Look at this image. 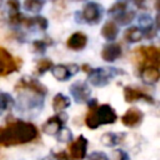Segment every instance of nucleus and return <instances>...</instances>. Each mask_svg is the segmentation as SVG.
Returning <instances> with one entry per match:
<instances>
[{
	"instance_id": "obj_34",
	"label": "nucleus",
	"mask_w": 160,
	"mask_h": 160,
	"mask_svg": "<svg viewBox=\"0 0 160 160\" xmlns=\"http://www.w3.org/2000/svg\"><path fill=\"white\" fill-rule=\"evenodd\" d=\"M69 71H70V75H75L79 70H80V66L79 65H76V64H70L69 66Z\"/></svg>"
},
{
	"instance_id": "obj_9",
	"label": "nucleus",
	"mask_w": 160,
	"mask_h": 160,
	"mask_svg": "<svg viewBox=\"0 0 160 160\" xmlns=\"http://www.w3.org/2000/svg\"><path fill=\"white\" fill-rule=\"evenodd\" d=\"M86 150H88V140L82 135H80L76 140L69 144V155L75 160H82L86 155Z\"/></svg>"
},
{
	"instance_id": "obj_21",
	"label": "nucleus",
	"mask_w": 160,
	"mask_h": 160,
	"mask_svg": "<svg viewBox=\"0 0 160 160\" xmlns=\"http://www.w3.org/2000/svg\"><path fill=\"white\" fill-rule=\"evenodd\" d=\"M45 5V0H25L24 1V8L28 11L31 12H39Z\"/></svg>"
},
{
	"instance_id": "obj_28",
	"label": "nucleus",
	"mask_w": 160,
	"mask_h": 160,
	"mask_svg": "<svg viewBox=\"0 0 160 160\" xmlns=\"http://www.w3.org/2000/svg\"><path fill=\"white\" fill-rule=\"evenodd\" d=\"M71 139V131L66 128H62L61 131L58 134V140L59 141H62V142H66Z\"/></svg>"
},
{
	"instance_id": "obj_31",
	"label": "nucleus",
	"mask_w": 160,
	"mask_h": 160,
	"mask_svg": "<svg viewBox=\"0 0 160 160\" xmlns=\"http://www.w3.org/2000/svg\"><path fill=\"white\" fill-rule=\"evenodd\" d=\"M34 21H35V25H38L41 30H46V28H48V20L44 16H35L34 18Z\"/></svg>"
},
{
	"instance_id": "obj_14",
	"label": "nucleus",
	"mask_w": 160,
	"mask_h": 160,
	"mask_svg": "<svg viewBox=\"0 0 160 160\" xmlns=\"http://www.w3.org/2000/svg\"><path fill=\"white\" fill-rule=\"evenodd\" d=\"M88 44V36L84 32H74L72 35H70L66 40V46L74 51H79L82 50Z\"/></svg>"
},
{
	"instance_id": "obj_35",
	"label": "nucleus",
	"mask_w": 160,
	"mask_h": 160,
	"mask_svg": "<svg viewBox=\"0 0 160 160\" xmlns=\"http://www.w3.org/2000/svg\"><path fill=\"white\" fill-rule=\"evenodd\" d=\"M56 160H70V155H68L65 151H60L56 154Z\"/></svg>"
},
{
	"instance_id": "obj_29",
	"label": "nucleus",
	"mask_w": 160,
	"mask_h": 160,
	"mask_svg": "<svg viewBox=\"0 0 160 160\" xmlns=\"http://www.w3.org/2000/svg\"><path fill=\"white\" fill-rule=\"evenodd\" d=\"M88 160H109V158L102 151H94V152H91L89 155Z\"/></svg>"
},
{
	"instance_id": "obj_40",
	"label": "nucleus",
	"mask_w": 160,
	"mask_h": 160,
	"mask_svg": "<svg viewBox=\"0 0 160 160\" xmlns=\"http://www.w3.org/2000/svg\"><path fill=\"white\" fill-rule=\"evenodd\" d=\"M78 1H82V0H78Z\"/></svg>"
},
{
	"instance_id": "obj_23",
	"label": "nucleus",
	"mask_w": 160,
	"mask_h": 160,
	"mask_svg": "<svg viewBox=\"0 0 160 160\" xmlns=\"http://www.w3.org/2000/svg\"><path fill=\"white\" fill-rule=\"evenodd\" d=\"M126 6H128L126 1H118V2H115V4L109 9V14H111V15H114V16L116 18V16H119L120 14H122V12L126 11Z\"/></svg>"
},
{
	"instance_id": "obj_16",
	"label": "nucleus",
	"mask_w": 160,
	"mask_h": 160,
	"mask_svg": "<svg viewBox=\"0 0 160 160\" xmlns=\"http://www.w3.org/2000/svg\"><path fill=\"white\" fill-rule=\"evenodd\" d=\"M118 34H119V28L115 24V21H111V20L106 21L101 28V35L108 41H114L118 38Z\"/></svg>"
},
{
	"instance_id": "obj_30",
	"label": "nucleus",
	"mask_w": 160,
	"mask_h": 160,
	"mask_svg": "<svg viewBox=\"0 0 160 160\" xmlns=\"http://www.w3.org/2000/svg\"><path fill=\"white\" fill-rule=\"evenodd\" d=\"M8 8H9V14H11V12H19L20 2L18 0H8Z\"/></svg>"
},
{
	"instance_id": "obj_6",
	"label": "nucleus",
	"mask_w": 160,
	"mask_h": 160,
	"mask_svg": "<svg viewBox=\"0 0 160 160\" xmlns=\"http://www.w3.org/2000/svg\"><path fill=\"white\" fill-rule=\"evenodd\" d=\"M15 90L19 91V90H29L39 96H44L46 94V88L39 82L36 79L34 78H30V76H22L18 84L15 85Z\"/></svg>"
},
{
	"instance_id": "obj_2",
	"label": "nucleus",
	"mask_w": 160,
	"mask_h": 160,
	"mask_svg": "<svg viewBox=\"0 0 160 160\" xmlns=\"http://www.w3.org/2000/svg\"><path fill=\"white\" fill-rule=\"evenodd\" d=\"M118 119L114 109L108 104L99 105L96 99H92L89 102V111L85 118V124L89 129H98L100 125L112 124Z\"/></svg>"
},
{
	"instance_id": "obj_15",
	"label": "nucleus",
	"mask_w": 160,
	"mask_h": 160,
	"mask_svg": "<svg viewBox=\"0 0 160 160\" xmlns=\"http://www.w3.org/2000/svg\"><path fill=\"white\" fill-rule=\"evenodd\" d=\"M140 76H141V80L144 82H146V84H155L160 79V70L158 68H154V66H146V68L141 69Z\"/></svg>"
},
{
	"instance_id": "obj_26",
	"label": "nucleus",
	"mask_w": 160,
	"mask_h": 160,
	"mask_svg": "<svg viewBox=\"0 0 160 160\" xmlns=\"http://www.w3.org/2000/svg\"><path fill=\"white\" fill-rule=\"evenodd\" d=\"M24 20L25 18L22 16V14L19 12H11L9 14V22L11 25H20V24H24Z\"/></svg>"
},
{
	"instance_id": "obj_4",
	"label": "nucleus",
	"mask_w": 160,
	"mask_h": 160,
	"mask_svg": "<svg viewBox=\"0 0 160 160\" xmlns=\"http://www.w3.org/2000/svg\"><path fill=\"white\" fill-rule=\"evenodd\" d=\"M118 74H122V71L114 68L92 69V71L89 74V82L94 86H105Z\"/></svg>"
},
{
	"instance_id": "obj_27",
	"label": "nucleus",
	"mask_w": 160,
	"mask_h": 160,
	"mask_svg": "<svg viewBox=\"0 0 160 160\" xmlns=\"http://www.w3.org/2000/svg\"><path fill=\"white\" fill-rule=\"evenodd\" d=\"M139 24H140L141 28H144L146 30H150L151 29V18L146 14H142L139 18Z\"/></svg>"
},
{
	"instance_id": "obj_3",
	"label": "nucleus",
	"mask_w": 160,
	"mask_h": 160,
	"mask_svg": "<svg viewBox=\"0 0 160 160\" xmlns=\"http://www.w3.org/2000/svg\"><path fill=\"white\" fill-rule=\"evenodd\" d=\"M136 56L144 68L146 66H154L158 69L160 68V49L154 45L138 48Z\"/></svg>"
},
{
	"instance_id": "obj_10",
	"label": "nucleus",
	"mask_w": 160,
	"mask_h": 160,
	"mask_svg": "<svg viewBox=\"0 0 160 160\" xmlns=\"http://www.w3.org/2000/svg\"><path fill=\"white\" fill-rule=\"evenodd\" d=\"M70 94L76 102H86L90 99L91 90L85 82L76 81L70 86Z\"/></svg>"
},
{
	"instance_id": "obj_17",
	"label": "nucleus",
	"mask_w": 160,
	"mask_h": 160,
	"mask_svg": "<svg viewBox=\"0 0 160 160\" xmlns=\"http://www.w3.org/2000/svg\"><path fill=\"white\" fill-rule=\"evenodd\" d=\"M70 106V99L64 94H56L52 99V109L58 112H61L66 108Z\"/></svg>"
},
{
	"instance_id": "obj_37",
	"label": "nucleus",
	"mask_w": 160,
	"mask_h": 160,
	"mask_svg": "<svg viewBox=\"0 0 160 160\" xmlns=\"http://www.w3.org/2000/svg\"><path fill=\"white\" fill-rule=\"evenodd\" d=\"M134 1V4L136 5V6H139V8H142L144 6V2H145V0H132Z\"/></svg>"
},
{
	"instance_id": "obj_19",
	"label": "nucleus",
	"mask_w": 160,
	"mask_h": 160,
	"mask_svg": "<svg viewBox=\"0 0 160 160\" xmlns=\"http://www.w3.org/2000/svg\"><path fill=\"white\" fill-rule=\"evenodd\" d=\"M124 138V134H114V132H106L101 136V142L105 146H114L116 144H119V141H121V139Z\"/></svg>"
},
{
	"instance_id": "obj_38",
	"label": "nucleus",
	"mask_w": 160,
	"mask_h": 160,
	"mask_svg": "<svg viewBox=\"0 0 160 160\" xmlns=\"http://www.w3.org/2000/svg\"><path fill=\"white\" fill-rule=\"evenodd\" d=\"M155 24H156V28L160 30V14L156 15V18H155Z\"/></svg>"
},
{
	"instance_id": "obj_1",
	"label": "nucleus",
	"mask_w": 160,
	"mask_h": 160,
	"mask_svg": "<svg viewBox=\"0 0 160 160\" xmlns=\"http://www.w3.org/2000/svg\"><path fill=\"white\" fill-rule=\"evenodd\" d=\"M39 136L36 126L26 121H11L6 126L1 128L0 131V144L1 146H14L30 142Z\"/></svg>"
},
{
	"instance_id": "obj_7",
	"label": "nucleus",
	"mask_w": 160,
	"mask_h": 160,
	"mask_svg": "<svg viewBox=\"0 0 160 160\" xmlns=\"http://www.w3.org/2000/svg\"><path fill=\"white\" fill-rule=\"evenodd\" d=\"M66 120H68V115L64 114V112H60V114H58L55 116L49 118L45 121V124L42 125L41 129L48 135H58L61 131L62 125L66 122Z\"/></svg>"
},
{
	"instance_id": "obj_20",
	"label": "nucleus",
	"mask_w": 160,
	"mask_h": 160,
	"mask_svg": "<svg viewBox=\"0 0 160 160\" xmlns=\"http://www.w3.org/2000/svg\"><path fill=\"white\" fill-rule=\"evenodd\" d=\"M124 36H125V40L129 41V42H138V41L141 40V38H142V32H141V30H140L139 28H136V26H131V28L126 29Z\"/></svg>"
},
{
	"instance_id": "obj_22",
	"label": "nucleus",
	"mask_w": 160,
	"mask_h": 160,
	"mask_svg": "<svg viewBox=\"0 0 160 160\" xmlns=\"http://www.w3.org/2000/svg\"><path fill=\"white\" fill-rule=\"evenodd\" d=\"M52 68H54V65H52V61L51 60H49V59H41L36 64V74L38 75H42L48 70H51Z\"/></svg>"
},
{
	"instance_id": "obj_8",
	"label": "nucleus",
	"mask_w": 160,
	"mask_h": 160,
	"mask_svg": "<svg viewBox=\"0 0 160 160\" xmlns=\"http://www.w3.org/2000/svg\"><path fill=\"white\" fill-rule=\"evenodd\" d=\"M101 9H102V8H101L99 4L94 2V1L88 2V4L84 6L82 12H81L82 19H84L88 24H91V25L96 24V22L101 19V16H102Z\"/></svg>"
},
{
	"instance_id": "obj_24",
	"label": "nucleus",
	"mask_w": 160,
	"mask_h": 160,
	"mask_svg": "<svg viewBox=\"0 0 160 160\" xmlns=\"http://www.w3.org/2000/svg\"><path fill=\"white\" fill-rule=\"evenodd\" d=\"M134 18H135V11L129 10V11H125V12L120 14L119 16H116V20L120 25H128L134 20Z\"/></svg>"
},
{
	"instance_id": "obj_39",
	"label": "nucleus",
	"mask_w": 160,
	"mask_h": 160,
	"mask_svg": "<svg viewBox=\"0 0 160 160\" xmlns=\"http://www.w3.org/2000/svg\"><path fill=\"white\" fill-rule=\"evenodd\" d=\"M155 8H156V10L160 11V0H156V2H155Z\"/></svg>"
},
{
	"instance_id": "obj_18",
	"label": "nucleus",
	"mask_w": 160,
	"mask_h": 160,
	"mask_svg": "<svg viewBox=\"0 0 160 160\" xmlns=\"http://www.w3.org/2000/svg\"><path fill=\"white\" fill-rule=\"evenodd\" d=\"M51 74L59 81H65L71 76L69 68L65 65H54V68L51 69Z\"/></svg>"
},
{
	"instance_id": "obj_11",
	"label": "nucleus",
	"mask_w": 160,
	"mask_h": 160,
	"mask_svg": "<svg viewBox=\"0 0 160 160\" xmlns=\"http://www.w3.org/2000/svg\"><path fill=\"white\" fill-rule=\"evenodd\" d=\"M124 99L126 102H134L138 100H145L150 104H154V99L148 95L146 92H144L140 89L136 88H131V86H125L124 88Z\"/></svg>"
},
{
	"instance_id": "obj_36",
	"label": "nucleus",
	"mask_w": 160,
	"mask_h": 160,
	"mask_svg": "<svg viewBox=\"0 0 160 160\" xmlns=\"http://www.w3.org/2000/svg\"><path fill=\"white\" fill-rule=\"evenodd\" d=\"M81 69H82V70H84L85 72H89V74H90V72L92 71V69H91V68H90L89 65H86V64H84V65H81Z\"/></svg>"
},
{
	"instance_id": "obj_5",
	"label": "nucleus",
	"mask_w": 160,
	"mask_h": 160,
	"mask_svg": "<svg viewBox=\"0 0 160 160\" xmlns=\"http://www.w3.org/2000/svg\"><path fill=\"white\" fill-rule=\"evenodd\" d=\"M0 62H1V69H0V75L6 76L12 72H15L19 66L21 65V59H15L5 48H0Z\"/></svg>"
},
{
	"instance_id": "obj_13",
	"label": "nucleus",
	"mask_w": 160,
	"mask_h": 160,
	"mask_svg": "<svg viewBox=\"0 0 160 160\" xmlns=\"http://www.w3.org/2000/svg\"><path fill=\"white\" fill-rule=\"evenodd\" d=\"M121 55V46L115 42H109L104 45L101 50V59L108 62H112L116 59H119Z\"/></svg>"
},
{
	"instance_id": "obj_32",
	"label": "nucleus",
	"mask_w": 160,
	"mask_h": 160,
	"mask_svg": "<svg viewBox=\"0 0 160 160\" xmlns=\"http://www.w3.org/2000/svg\"><path fill=\"white\" fill-rule=\"evenodd\" d=\"M46 45H48V44H45L42 40H40V41H34V42H32V49H34L35 52H44Z\"/></svg>"
},
{
	"instance_id": "obj_12",
	"label": "nucleus",
	"mask_w": 160,
	"mask_h": 160,
	"mask_svg": "<svg viewBox=\"0 0 160 160\" xmlns=\"http://www.w3.org/2000/svg\"><path fill=\"white\" fill-rule=\"evenodd\" d=\"M142 118H144V114L136 109V108H130L126 110V112L121 116V122L125 125V126H129V128H134L136 125H139L141 121H142Z\"/></svg>"
},
{
	"instance_id": "obj_33",
	"label": "nucleus",
	"mask_w": 160,
	"mask_h": 160,
	"mask_svg": "<svg viewBox=\"0 0 160 160\" xmlns=\"http://www.w3.org/2000/svg\"><path fill=\"white\" fill-rule=\"evenodd\" d=\"M114 155H115V160H128V155H126V152H124V151H121V150L115 151Z\"/></svg>"
},
{
	"instance_id": "obj_25",
	"label": "nucleus",
	"mask_w": 160,
	"mask_h": 160,
	"mask_svg": "<svg viewBox=\"0 0 160 160\" xmlns=\"http://www.w3.org/2000/svg\"><path fill=\"white\" fill-rule=\"evenodd\" d=\"M0 99H1L0 101H1V110H2V111L8 110V109H11V108L14 106V99H12L9 94L1 92Z\"/></svg>"
}]
</instances>
